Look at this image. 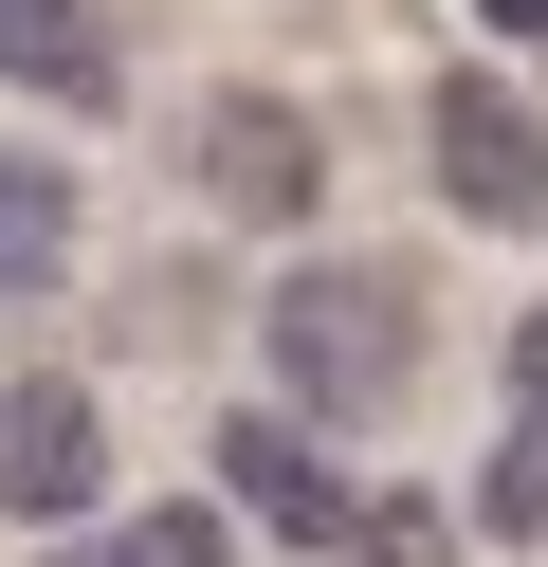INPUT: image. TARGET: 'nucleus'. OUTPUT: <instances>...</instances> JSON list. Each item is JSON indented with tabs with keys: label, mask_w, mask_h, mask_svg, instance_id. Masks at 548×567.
I'll return each instance as SVG.
<instances>
[{
	"label": "nucleus",
	"mask_w": 548,
	"mask_h": 567,
	"mask_svg": "<svg viewBox=\"0 0 548 567\" xmlns=\"http://www.w3.org/2000/svg\"><path fill=\"white\" fill-rule=\"evenodd\" d=\"M256 367L292 384L275 421H402L421 403V275L402 257H292L275 293H256Z\"/></svg>",
	"instance_id": "1"
},
{
	"label": "nucleus",
	"mask_w": 548,
	"mask_h": 567,
	"mask_svg": "<svg viewBox=\"0 0 548 567\" xmlns=\"http://www.w3.org/2000/svg\"><path fill=\"white\" fill-rule=\"evenodd\" d=\"M348 567H438V513L421 494H348Z\"/></svg>",
	"instance_id": "10"
},
{
	"label": "nucleus",
	"mask_w": 548,
	"mask_h": 567,
	"mask_svg": "<svg viewBox=\"0 0 548 567\" xmlns=\"http://www.w3.org/2000/svg\"><path fill=\"white\" fill-rule=\"evenodd\" d=\"M37 293H73V165L0 147V311H37Z\"/></svg>",
	"instance_id": "7"
},
{
	"label": "nucleus",
	"mask_w": 548,
	"mask_h": 567,
	"mask_svg": "<svg viewBox=\"0 0 548 567\" xmlns=\"http://www.w3.org/2000/svg\"><path fill=\"white\" fill-rule=\"evenodd\" d=\"M219 494H238V513H275L292 549H348V476H329V440H311V421H275V403L219 421Z\"/></svg>",
	"instance_id": "5"
},
{
	"label": "nucleus",
	"mask_w": 548,
	"mask_h": 567,
	"mask_svg": "<svg viewBox=\"0 0 548 567\" xmlns=\"http://www.w3.org/2000/svg\"><path fill=\"white\" fill-rule=\"evenodd\" d=\"M475 19H494V38H548V0H475Z\"/></svg>",
	"instance_id": "11"
},
{
	"label": "nucleus",
	"mask_w": 548,
	"mask_h": 567,
	"mask_svg": "<svg viewBox=\"0 0 548 567\" xmlns=\"http://www.w3.org/2000/svg\"><path fill=\"white\" fill-rule=\"evenodd\" d=\"M201 202L256 220V238H292L329 202V128L292 111V92H201Z\"/></svg>",
	"instance_id": "4"
},
{
	"label": "nucleus",
	"mask_w": 548,
	"mask_h": 567,
	"mask_svg": "<svg viewBox=\"0 0 548 567\" xmlns=\"http://www.w3.org/2000/svg\"><path fill=\"white\" fill-rule=\"evenodd\" d=\"M421 165H438V202L494 220V238L548 220V128H530V92H494V74H438L421 92Z\"/></svg>",
	"instance_id": "3"
},
{
	"label": "nucleus",
	"mask_w": 548,
	"mask_h": 567,
	"mask_svg": "<svg viewBox=\"0 0 548 567\" xmlns=\"http://www.w3.org/2000/svg\"><path fill=\"white\" fill-rule=\"evenodd\" d=\"M475 530H548V293H530V330H511V440H494V476H475Z\"/></svg>",
	"instance_id": "8"
},
{
	"label": "nucleus",
	"mask_w": 548,
	"mask_h": 567,
	"mask_svg": "<svg viewBox=\"0 0 548 567\" xmlns=\"http://www.w3.org/2000/svg\"><path fill=\"white\" fill-rule=\"evenodd\" d=\"M73 567H238L219 513H128V530H73Z\"/></svg>",
	"instance_id": "9"
},
{
	"label": "nucleus",
	"mask_w": 548,
	"mask_h": 567,
	"mask_svg": "<svg viewBox=\"0 0 548 567\" xmlns=\"http://www.w3.org/2000/svg\"><path fill=\"white\" fill-rule=\"evenodd\" d=\"M0 92L110 111V0H0Z\"/></svg>",
	"instance_id": "6"
},
{
	"label": "nucleus",
	"mask_w": 548,
	"mask_h": 567,
	"mask_svg": "<svg viewBox=\"0 0 548 567\" xmlns=\"http://www.w3.org/2000/svg\"><path fill=\"white\" fill-rule=\"evenodd\" d=\"M110 513V403L73 367L0 384V530H92Z\"/></svg>",
	"instance_id": "2"
}]
</instances>
